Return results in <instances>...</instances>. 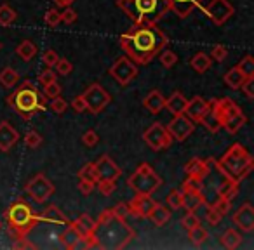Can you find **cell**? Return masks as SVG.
I'll return each instance as SVG.
<instances>
[{
    "label": "cell",
    "instance_id": "1",
    "mask_svg": "<svg viewBox=\"0 0 254 250\" xmlns=\"http://www.w3.org/2000/svg\"><path fill=\"white\" fill-rule=\"evenodd\" d=\"M120 47L136 64H150L160 50L169 44L167 35L157 25H132L127 33L120 35Z\"/></svg>",
    "mask_w": 254,
    "mask_h": 250
},
{
    "label": "cell",
    "instance_id": "2",
    "mask_svg": "<svg viewBox=\"0 0 254 250\" xmlns=\"http://www.w3.org/2000/svg\"><path fill=\"white\" fill-rule=\"evenodd\" d=\"M205 162H207L209 169L214 167L221 176L230 177V179L237 181V183L246 179L253 172V167H254L253 156H251V153L240 143H233L219 160L207 158Z\"/></svg>",
    "mask_w": 254,
    "mask_h": 250
},
{
    "label": "cell",
    "instance_id": "3",
    "mask_svg": "<svg viewBox=\"0 0 254 250\" xmlns=\"http://www.w3.org/2000/svg\"><path fill=\"white\" fill-rule=\"evenodd\" d=\"M132 25H157L169 12L166 0H117Z\"/></svg>",
    "mask_w": 254,
    "mask_h": 250
},
{
    "label": "cell",
    "instance_id": "4",
    "mask_svg": "<svg viewBox=\"0 0 254 250\" xmlns=\"http://www.w3.org/2000/svg\"><path fill=\"white\" fill-rule=\"evenodd\" d=\"M211 113L219 122V127L230 136H235L247 123V116L239 104L230 98H221L211 101Z\"/></svg>",
    "mask_w": 254,
    "mask_h": 250
},
{
    "label": "cell",
    "instance_id": "5",
    "mask_svg": "<svg viewBox=\"0 0 254 250\" xmlns=\"http://www.w3.org/2000/svg\"><path fill=\"white\" fill-rule=\"evenodd\" d=\"M7 104L12 106L21 115V118L25 120L33 118L39 111L46 109L42 96H40V92L37 91V87L30 80L23 82L18 87V91L9 96Z\"/></svg>",
    "mask_w": 254,
    "mask_h": 250
},
{
    "label": "cell",
    "instance_id": "6",
    "mask_svg": "<svg viewBox=\"0 0 254 250\" xmlns=\"http://www.w3.org/2000/svg\"><path fill=\"white\" fill-rule=\"evenodd\" d=\"M5 222H7L12 236L21 238V236H28V233H32V229H35L37 224H40V215L35 214L26 201L18 200L5 212Z\"/></svg>",
    "mask_w": 254,
    "mask_h": 250
},
{
    "label": "cell",
    "instance_id": "7",
    "mask_svg": "<svg viewBox=\"0 0 254 250\" xmlns=\"http://www.w3.org/2000/svg\"><path fill=\"white\" fill-rule=\"evenodd\" d=\"M127 186L141 195H153L162 186V177L155 172L150 163H141L136 172L127 179Z\"/></svg>",
    "mask_w": 254,
    "mask_h": 250
},
{
    "label": "cell",
    "instance_id": "8",
    "mask_svg": "<svg viewBox=\"0 0 254 250\" xmlns=\"http://www.w3.org/2000/svg\"><path fill=\"white\" fill-rule=\"evenodd\" d=\"M25 191L35 203L40 205V203H46V200H49L53 197L56 188H54V184L51 183V179L46 174H37L35 177H32L26 183Z\"/></svg>",
    "mask_w": 254,
    "mask_h": 250
},
{
    "label": "cell",
    "instance_id": "9",
    "mask_svg": "<svg viewBox=\"0 0 254 250\" xmlns=\"http://www.w3.org/2000/svg\"><path fill=\"white\" fill-rule=\"evenodd\" d=\"M82 96H84L85 104H87V111L91 113V115L101 113L103 109L112 102V96H110L108 91L99 84H91L85 89Z\"/></svg>",
    "mask_w": 254,
    "mask_h": 250
},
{
    "label": "cell",
    "instance_id": "10",
    "mask_svg": "<svg viewBox=\"0 0 254 250\" xmlns=\"http://www.w3.org/2000/svg\"><path fill=\"white\" fill-rule=\"evenodd\" d=\"M143 141L152 150H155V151H162V150L171 148V145H173V138H171V134L167 132L166 125H162V123H159V122L152 123V125L143 132Z\"/></svg>",
    "mask_w": 254,
    "mask_h": 250
},
{
    "label": "cell",
    "instance_id": "11",
    "mask_svg": "<svg viewBox=\"0 0 254 250\" xmlns=\"http://www.w3.org/2000/svg\"><path fill=\"white\" fill-rule=\"evenodd\" d=\"M110 75H112V78L117 84L126 87V85H129L138 77V64L129 59L127 56L120 57V59H117L115 64L110 68Z\"/></svg>",
    "mask_w": 254,
    "mask_h": 250
},
{
    "label": "cell",
    "instance_id": "12",
    "mask_svg": "<svg viewBox=\"0 0 254 250\" xmlns=\"http://www.w3.org/2000/svg\"><path fill=\"white\" fill-rule=\"evenodd\" d=\"M204 14L214 23L216 26H223L233 14L235 7L230 0H212L204 7Z\"/></svg>",
    "mask_w": 254,
    "mask_h": 250
},
{
    "label": "cell",
    "instance_id": "13",
    "mask_svg": "<svg viewBox=\"0 0 254 250\" xmlns=\"http://www.w3.org/2000/svg\"><path fill=\"white\" fill-rule=\"evenodd\" d=\"M166 129H167V132L171 134V138H173V141L183 143V141H187L191 134H193L195 123L183 113V115L174 116Z\"/></svg>",
    "mask_w": 254,
    "mask_h": 250
},
{
    "label": "cell",
    "instance_id": "14",
    "mask_svg": "<svg viewBox=\"0 0 254 250\" xmlns=\"http://www.w3.org/2000/svg\"><path fill=\"white\" fill-rule=\"evenodd\" d=\"M155 205L157 201L152 198V195L136 193V197L127 203V208H129V215H134L138 219H146Z\"/></svg>",
    "mask_w": 254,
    "mask_h": 250
},
{
    "label": "cell",
    "instance_id": "15",
    "mask_svg": "<svg viewBox=\"0 0 254 250\" xmlns=\"http://www.w3.org/2000/svg\"><path fill=\"white\" fill-rule=\"evenodd\" d=\"M96 174H98V179H110V181H119L122 176V169L110 158L108 155H101L94 162Z\"/></svg>",
    "mask_w": 254,
    "mask_h": 250
},
{
    "label": "cell",
    "instance_id": "16",
    "mask_svg": "<svg viewBox=\"0 0 254 250\" xmlns=\"http://www.w3.org/2000/svg\"><path fill=\"white\" fill-rule=\"evenodd\" d=\"M233 224L244 233L254 231V207L249 201H246L237 208V212L233 214Z\"/></svg>",
    "mask_w": 254,
    "mask_h": 250
},
{
    "label": "cell",
    "instance_id": "17",
    "mask_svg": "<svg viewBox=\"0 0 254 250\" xmlns=\"http://www.w3.org/2000/svg\"><path fill=\"white\" fill-rule=\"evenodd\" d=\"M209 109H211V101H205L200 96H195V98L188 99L185 115L193 123H200L202 120H204V116L209 113Z\"/></svg>",
    "mask_w": 254,
    "mask_h": 250
},
{
    "label": "cell",
    "instance_id": "18",
    "mask_svg": "<svg viewBox=\"0 0 254 250\" xmlns=\"http://www.w3.org/2000/svg\"><path fill=\"white\" fill-rule=\"evenodd\" d=\"M169 11H173L180 19H185L191 14L197 7H200L205 0H166Z\"/></svg>",
    "mask_w": 254,
    "mask_h": 250
},
{
    "label": "cell",
    "instance_id": "19",
    "mask_svg": "<svg viewBox=\"0 0 254 250\" xmlns=\"http://www.w3.org/2000/svg\"><path fill=\"white\" fill-rule=\"evenodd\" d=\"M19 141V132L12 127V123L0 122V151H11L14 145Z\"/></svg>",
    "mask_w": 254,
    "mask_h": 250
},
{
    "label": "cell",
    "instance_id": "20",
    "mask_svg": "<svg viewBox=\"0 0 254 250\" xmlns=\"http://www.w3.org/2000/svg\"><path fill=\"white\" fill-rule=\"evenodd\" d=\"M71 224H73V228L78 231L82 242H84L89 235H92V233L98 231V224H96V221L87 214H80L73 222H71Z\"/></svg>",
    "mask_w": 254,
    "mask_h": 250
},
{
    "label": "cell",
    "instance_id": "21",
    "mask_svg": "<svg viewBox=\"0 0 254 250\" xmlns=\"http://www.w3.org/2000/svg\"><path fill=\"white\" fill-rule=\"evenodd\" d=\"M209 172H211V169H209L207 162L202 158H191L190 162L185 165V174H187L188 177H195V179L204 181V177L207 176Z\"/></svg>",
    "mask_w": 254,
    "mask_h": 250
},
{
    "label": "cell",
    "instance_id": "22",
    "mask_svg": "<svg viewBox=\"0 0 254 250\" xmlns=\"http://www.w3.org/2000/svg\"><path fill=\"white\" fill-rule=\"evenodd\" d=\"M143 106H145L150 113L157 115V113L162 111L164 106H166V98H164V94L160 91L153 89V91H150L148 94H146V98L143 99Z\"/></svg>",
    "mask_w": 254,
    "mask_h": 250
},
{
    "label": "cell",
    "instance_id": "23",
    "mask_svg": "<svg viewBox=\"0 0 254 250\" xmlns=\"http://www.w3.org/2000/svg\"><path fill=\"white\" fill-rule=\"evenodd\" d=\"M187 104H188V99L181 94L180 91H176L174 94H171V98H166V106L164 108L171 113V115H183L185 109H187Z\"/></svg>",
    "mask_w": 254,
    "mask_h": 250
},
{
    "label": "cell",
    "instance_id": "24",
    "mask_svg": "<svg viewBox=\"0 0 254 250\" xmlns=\"http://www.w3.org/2000/svg\"><path fill=\"white\" fill-rule=\"evenodd\" d=\"M207 203L205 200V195L202 191H188V193H183V207L187 212H195L200 207Z\"/></svg>",
    "mask_w": 254,
    "mask_h": 250
},
{
    "label": "cell",
    "instance_id": "25",
    "mask_svg": "<svg viewBox=\"0 0 254 250\" xmlns=\"http://www.w3.org/2000/svg\"><path fill=\"white\" fill-rule=\"evenodd\" d=\"M40 221L51 222V224H60V226H68L71 222V221H68V217L56 207V205H49V207L40 214Z\"/></svg>",
    "mask_w": 254,
    "mask_h": 250
},
{
    "label": "cell",
    "instance_id": "26",
    "mask_svg": "<svg viewBox=\"0 0 254 250\" xmlns=\"http://www.w3.org/2000/svg\"><path fill=\"white\" fill-rule=\"evenodd\" d=\"M60 242H61V245H63L64 249H68V250H73V249H77V247L82 243L80 235H78V231L73 228V224H71V222L66 226V229H64V231L61 233V236H60Z\"/></svg>",
    "mask_w": 254,
    "mask_h": 250
},
{
    "label": "cell",
    "instance_id": "27",
    "mask_svg": "<svg viewBox=\"0 0 254 250\" xmlns=\"http://www.w3.org/2000/svg\"><path fill=\"white\" fill-rule=\"evenodd\" d=\"M146 219H150V221H152V224L159 226V228H160V226H166L167 222H169V219H171V208L164 207V205H160L159 201H157V205L152 208V212H150Z\"/></svg>",
    "mask_w": 254,
    "mask_h": 250
},
{
    "label": "cell",
    "instance_id": "28",
    "mask_svg": "<svg viewBox=\"0 0 254 250\" xmlns=\"http://www.w3.org/2000/svg\"><path fill=\"white\" fill-rule=\"evenodd\" d=\"M237 191H239V183L230 179V177H225V176H223V181L219 183V186L216 188L218 197H225V198H228V200H233V198H235Z\"/></svg>",
    "mask_w": 254,
    "mask_h": 250
},
{
    "label": "cell",
    "instance_id": "29",
    "mask_svg": "<svg viewBox=\"0 0 254 250\" xmlns=\"http://www.w3.org/2000/svg\"><path fill=\"white\" fill-rule=\"evenodd\" d=\"M223 82H225V84L228 85L230 89H233V91H239V89L242 87L244 82H246V77L240 73L239 68L233 66V68H230V70L225 73V77H223Z\"/></svg>",
    "mask_w": 254,
    "mask_h": 250
},
{
    "label": "cell",
    "instance_id": "30",
    "mask_svg": "<svg viewBox=\"0 0 254 250\" xmlns=\"http://www.w3.org/2000/svg\"><path fill=\"white\" fill-rule=\"evenodd\" d=\"M37 52H39V49H37V44L32 42V40H23V42L16 47V54H18L23 61H26V63H28V61H32L33 57L37 56Z\"/></svg>",
    "mask_w": 254,
    "mask_h": 250
},
{
    "label": "cell",
    "instance_id": "31",
    "mask_svg": "<svg viewBox=\"0 0 254 250\" xmlns=\"http://www.w3.org/2000/svg\"><path fill=\"white\" fill-rule=\"evenodd\" d=\"M211 64H212L211 56H207L205 52H197L190 59V66L193 68L197 73H205V71L211 68Z\"/></svg>",
    "mask_w": 254,
    "mask_h": 250
},
{
    "label": "cell",
    "instance_id": "32",
    "mask_svg": "<svg viewBox=\"0 0 254 250\" xmlns=\"http://www.w3.org/2000/svg\"><path fill=\"white\" fill-rule=\"evenodd\" d=\"M219 242H221V245L225 247L226 250H233L242 243V236H240V233L235 231V229H226L221 235V238H219Z\"/></svg>",
    "mask_w": 254,
    "mask_h": 250
},
{
    "label": "cell",
    "instance_id": "33",
    "mask_svg": "<svg viewBox=\"0 0 254 250\" xmlns=\"http://www.w3.org/2000/svg\"><path fill=\"white\" fill-rule=\"evenodd\" d=\"M18 82H19V75L14 68L5 66L4 70L0 71V85H2V87L12 89V87L18 85Z\"/></svg>",
    "mask_w": 254,
    "mask_h": 250
},
{
    "label": "cell",
    "instance_id": "34",
    "mask_svg": "<svg viewBox=\"0 0 254 250\" xmlns=\"http://www.w3.org/2000/svg\"><path fill=\"white\" fill-rule=\"evenodd\" d=\"M188 238H190L191 245H195V247H202L205 242H207L209 233H207V229H205L204 226L198 224V226H195V228L188 229Z\"/></svg>",
    "mask_w": 254,
    "mask_h": 250
},
{
    "label": "cell",
    "instance_id": "35",
    "mask_svg": "<svg viewBox=\"0 0 254 250\" xmlns=\"http://www.w3.org/2000/svg\"><path fill=\"white\" fill-rule=\"evenodd\" d=\"M18 19V14L16 11L11 7L9 4H2L0 5V25L2 26H9Z\"/></svg>",
    "mask_w": 254,
    "mask_h": 250
},
{
    "label": "cell",
    "instance_id": "36",
    "mask_svg": "<svg viewBox=\"0 0 254 250\" xmlns=\"http://www.w3.org/2000/svg\"><path fill=\"white\" fill-rule=\"evenodd\" d=\"M166 203L171 210H180L183 207V191L181 190H171L166 197Z\"/></svg>",
    "mask_w": 254,
    "mask_h": 250
},
{
    "label": "cell",
    "instance_id": "37",
    "mask_svg": "<svg viewBox=\"0 0 254 250\" xmlns=\"http://www.w3.org/2000/svg\"><path fill=\"white\" fill-rule=\"evenodd\" d=\"M237 68L240 70V73L244 75L246 78H254V59L253 56H244L242 59H240V63L237 64Z\"/></svg>",
    "mask_w": 254,
    "mask_h": 250
},
{
    "label": "cell",
    "instance_id": "38",
    "mask_svg": "<svg viewBox=\"0 0 254 250\" xmlns=\"http://www.w3.org/2000/svg\"><path fill=\"white\" fill-rule=\"evenodd\" d=\"M78 179L89 181V183H98V174H96L94 163H85L80 170H78Z\"/></svg>",
    "mask_w": 254,
    "mask_h": 250
},
{
    "label": "cell",
    "instance_id": "39",
    "mask_svg": "<svg viewBox=\"0 0 254 250\" xmlns=\"http://www.w3.org/2000/svg\"><path fill=\"white\" fill-rule=\"evenodd\" d=\"M157 57H159V61L162 63L164 68H173L174 64L178 63V59H180V57H178V54L173 52V50H169V49L160 50L159 56H157Z\"/></svg>",
    "mask_w": 254,
    "mask_h": 250
},
{
    "label": "cell",
    "instance_id": "40",
    "mask_svg": "<svg viewBox=\"0 0 254 250\" xmlns=\"http://www.w3.org/2000/svg\"><path fill=\"white\" fill-rule=\"evenodd\" d=\"M96 186H98L99 193L103 195V197H110V195L115 191L117 188V181H110V179H98V183H96Z\"/></svg>",
    "mask_w": 254,
    "mask_h": 250
},
{
    "label": "cell",
    "instance_id": "41",
    "mask_svg": "<svg viewBox=\"0 0 254 250\" xmlns=\"http://www.w3.org/2000/svg\"><path fill=\"white\" fill-rule=\"evenodd\" d=\"M202 181L200 179H195V177H188L183 181V184H181V191L183 193H188V191H202Z\"/></svg>",
    "mask_w": 254,
    "mask_h": 250
},
{
    "label": "cell",
    "instance_id": "42",
    "mask_svg": "<svg viewBox=\"0 0 254 250\" xmlns=\"http://www.w3.org/2000/svg\"><path fill=\"white\" fill-rule=\"evenodd\" d=\"M25 145H26V148H32V150L39 148V146L42 145V136L37 131H28L25 136Z\"/></svg>",
    "mask_w": 254,
    "mask_h": 250
},
{
    "label": "cell",
    "instance_id": "43",
    "mask_svg": "<svg viewBox=\"0 0 254 250\" xmlns=\"http://www.w3.org/2000/svg\"><path fill=\"white\" fill-rule=\"evenodd\" d=\"M200 224V217H198L195 212H187V214L181 217V226H183L185 229H191V228H195V226H198Z\"/></svg>",
    "mask_w": 254,
    "mask_h": 250
},
{
    "label": "cell",
    "instance_id": "44",
    "mask_svg": "<svg viewBox=\"0 0 254 250\" xmlns=\"http://www.w3.org/2000/svg\"><path fill=\"white\" fill-rule=\"evenodd\" d=\"M53 68H56L54 71L60 73V75H63V77H66V75H70L71 71H73V64H71L68 59H64V57H60Z\"/></svg>",
    "mask_w": 254,
    "mask_h": 250
},
{
    "label": "cell",
    "instance_id": "45",
    "mask_svg": "<svg viewBox=\"0 0 254 250\" xmlns=\"http://www.w3.org/2000/svg\"><path fill=\"white\" fill-rule=\"evenodd\" d=\"M205 219H207V222L209 224H212V226H218L219 222H221V219H223V215L219 214L218 210H216V207L214 205H207L205 203Z\"/></svg>",
    "mask_w": 254,
    "mask_h": 250
},
{
    "label": "cell",
    "instance_id": "46",
    "mask_svg": "<svg viewBox=\"0 0 254 250\" xmlns=\"http://www.w3.org/2000/svg\"><path fill=\"white\" fill-rule=\"evenodd\" d=\"M42 89H44V96L49 98V99H54V98H58V96H61V85L58 84V80L44 85Z\"/></svg>",
    "mask_w": 254,
    "mask_h": 250
},
{
    "label": "cell",
    "instance_id": "47",
    "mask_svg": "<svg viewBox=\"0 0 254 250\" xmlns=\"http://www.w3.org/2000/svg\"><path fill=\"white\" fill-rule=\"evenodd\" d=\"M216 207V210L219 212V214L225 217L226 214H228L230 210H232V200H228V198L225 197H218V200H216V203H212Z\"/></svg>",
    "mask_w": 254,
    "mask_h": 250
},
{
    "label": "cell",
    "instance_id": "48",
    "mask_svg": "<svg viewBox=\"0 0 254 250\" xmlns=\"http://www.w3.org/2000/svg\"><path fill=\"white\" fill-rule=\"evenodd\" d=\"M228 57V49H226L225 46H221V44H218V46L212 47L211 50V59L218 61V63H223V61Z\"/></svg>",
    "mask_w": 254,
    "mask_h": 250
},
{
    "label": "cell",
    "instance_id": "49",
    "mask_svg": "<svg viewBox=\"0 0 254 250\" xmlns=\"http://www.w3.org/2000/svg\"><path fill=\"white\" fill-rule=\"evenodd\" d=\"M44 21H46V25L49 26H58L61 23V12L58 11V9H49V11L46 12V16H44Z\"/></svg>",
    "mask_w": 254,
    "mask_h": 250
},
{
    "label": "cell",
    "instance_id": "50",
    "mask_svg": "<svg viewBox=\"0 0 254 250\" xmlns=\"http://www.w3.org/2000/svg\"><path fill=\"white\" fill-rule=\"evenodd\" d=\"M58 78V73L54 70H51V68H47V70H44V71H40V75H39V84L42 85H47V84H51V82H54Z\"/></svg>",
    "mask_w": 254,
    "mask_h": 250
},
{
    "label": "cell",
    "instance_id": "51",
    "mask_svg": "<svg viewBox=\"0 0 254 250\" xmlns=\"http://www.w3.org/2000/svg\"><path fill=\"white\" fill-rule=\"evenodd\" d=\"M112 210H113V217L119 219V221H126L129 217V208H127V203H124V201L117 203Z\"/></svg>",
    "mask_w": 254,
    "mask_h": 250
},
{
    "label": "cell",
    "instance_id": "52",
    "mask_svg": "<svg viewBox=\"0 0 254 250\" xmlns=\"http://www.w3.org/2000/svg\"><path fill=\"white\" fill-rule=\"evenodd\" d=\"M51 109H53L56 115H63V113L68 109V102L64 101L61 96H58V98H54L53 102H51Z\"/></svg>",
    "mask_w": 254,
    "mask_h": 250
},
{
    "label": "cell",
    "instance_id": "53",
    "mask_svg": "<svg viewBox=\"0 0 254 250\" xmlns=\"http://www.w3.org/2000/svg\"><path fill=\"white\" fill-rule=\"evenodd\" d=\"M82 143H84V146H87V148H94L99 143V136L96 134V131H87L82 136Z\"/></svg>",
    "mask_w": 254,
    "mask_h": 250
},
{
    "label": "cell",
    "instance_id": "54",
    "mask_svg": "<svg viewBox=\"0 0 254 250\" xmlns=\"http://www.w3.org/2000/svg\"><path fill=\"white\" fill-rule=\"evenodd\" d=\"M58 59H60V56H58V52H56V50H53V49L46 50V52L42 54V63L46 64L47 68H53L54 64H56Z\"/></svg>",
    "mask_w": 254,
    "mask_h": 250
},
{
    "label": "cell",
    "instance_id": "55",
    "mask_svg": "<svg viewBox=\"0 0 254 250\" xmlns=\"http://www.w3.org/2000/svg\"><path fill=\"white\" fill-rule=\"evenodd\" d=\"M77 21V11L71 7H64V11L61 12V23H66V25H73Z\"/></svg>",
    "mask_w": 254,
    "mask_h": 250
},
{
    "label": "cell",
    "instance_id": "56",
    "mask_svg": "<svg viewBox=\"0 0 254 250\" xmlns=\"http://www.w3.org/2000/svg\"><path fill=\"white\" fill-rule=\"evenodd\" d=\"M112 219H115V217H113V210H112V208H105V210L99 212L98 219H96V224H98V228H99V226L108 224Z\"/></svg>",
    "mask_w": 254,
    "mask_h": 250
},
{
    "label": "cell",
    "instance_id": "57",
    "mask_svg": "<svg viewBox=\"0 0 254 250\" xmlns=\"http://www.w3.org/2000/svg\"><path fill=\"white\" fill-rule=\"evenodd\" d=\"M84 249H103V243L99 242L98 235L96 233H92V235H89L87 238L84 240Z\"/></svg>",
    "mask_w": 254,
    "mask_h": 250
},
{
    "label": "cell",
    "instance_id": "58",
    "mask_svg": "<svg viewBox=\"0 0 254 250\" xmlns=\"http://www.w3.org/2000/svg\"><path fill=\"white\" fill-rule=\"evenodd\" d=\"M71 108H73V111H77V113H84V111H87V104H85V99H84V96H75L73 98V101H71Z\"/></svg>",
    "mask_w": 254,
    "mask_h": 250
},
{
    "label": "cell",
    "instance_id": "59",
    "mask_svg": "<svg viewBox=\"0 0 254 250\" xmlns=\"http://www.w3.org/2000/svg\"><path fill=\"white\" fill-rule=\"evenodd\" d=\"M12 249H37V245L33 242H30L26 236H21V238H16V242L12 243Z\"/></svg>",
    "mask_w": 254,
    "mask_h": 250
},
{
    "label": "cell",
    "instance_id": "60",
    "mask_svg": "<svg viewBox=\"0 0 254 250\" xmlns=\"http://www.w3.org/2000/svg\"><path fill=\"white\" fill-rule=\"evenodd\" d=\"M240 89L247 96V99H254V78H246V82H244Z\"/></svg>",
    "mask_w": 254,
    "mask_h": 250
},
{
    "label": "cell",
    "instance_id": "61",
    "mask_svg": "<svg viewBox=\"0 0 254 250\" xmlns=\"http://www.w3.org/2000/svg\"><path fill=\"white\" fill-rule=\"evenodd\" d=\"M96 184L94 183H89V181H82L78 179V190H80L82 195H91L94 191Z\"/></svg>",
    "mask_w": 254,
    "mask_h": 250
},
{
    "label": "cell",
    "instance_id": "62",
    "mask_svg": "<svg viewBox=\"0 0 254 250\" xmlns=\"http://www.w3.org/2000/svg\"><path fill=\"white\" fill-rule=\"evenodd\" d=\"M53 2H54V4H56V7L64 9V7H71V5H73L75 0H53Z\"/></svg>",
    "mask_w": 254,
    "mask_h": 250
},
{
    "label": "cell",
    "instance_id": "63",
    "mask_svg": "<svg viewBox=\"0 0 254 250\" xmlns=\"http://www.w3.org/2000/svg\"><path fill=\"white\" fill-rule=\"evenodd\" d=\"M0 229H2V222H0Z\"/></svg>",
    "mask_w": 254,
    "mask_h": 250
},
{
    "label": "cell",
    "instance_id": "64",
    "mask_svg": "<svg viewBox=\"0 0 254 250\" xmlns=\"http://www.w3.org/2000/svg\"><path fill=\"white\" fill-rule=\"evenodd\" d=\"M0 49H2V44H0Z\"/></svg>",
    "mask_w": 254,
    "mask_h": 250
}]
</instances>
